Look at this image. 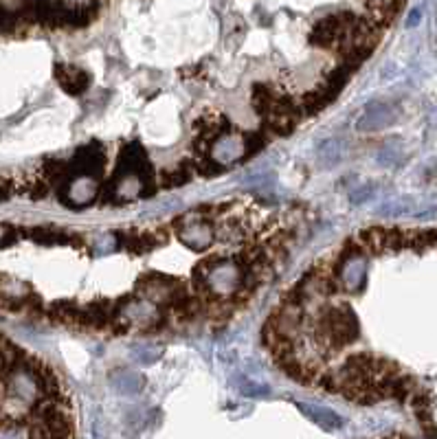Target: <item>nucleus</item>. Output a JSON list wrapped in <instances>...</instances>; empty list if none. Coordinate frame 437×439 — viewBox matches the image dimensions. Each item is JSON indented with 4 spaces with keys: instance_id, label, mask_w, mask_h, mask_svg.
Masks as SVG:
<instances>
[{
    "instance_id": "412c9836",
    "label": "nucleus",
    "mask_w": 437,
    "mask_h": 439,
    "mask_svg": "<svg viewBox=\"0 0 437 439\" xmlns=\"http://www.w3.org/2000/svg\"><path fill=\"white\" fill-rule=\"evenodd\" d=\"M160 351H163L160 347H150V345H148L145 349H143V347H137V349H134V356H137V361H139V363L150 365V363H154V361L158 358V354H160Z\"/></svg>"
},
{
    "instance_id": "f257e3e1",
    "label": "nucleus",
    "mask_w": 437,
    "mask_h": 439,
    "mask_svg": "<svg viewBox=\"0 0 437 439\" xmlns=\"http://www.w3.org/2000/svg\"><path fill=\"white\" fill-rule=\"evenodd\" d=\"M193 281L218 297H231L244 286V266L235 259H207L193 270Z\"/></svg>"
},
{
    "instance_id": "20e7f679",
    "label": "nucleus",
    "mask_w": 437,
    "mask_h": 439,
    "mask_svg": "<svg viewBox=\"0 0 437 439\" xmlns=\"http://www.w3.org/2000/svg\"><path fill=\"white\" fill-rule=\"evenodd\" d=\"M176 229H178V237L185 244L187 249L191 251H207L211 249V244L216 242V233L211 229V224L204 222L200 216L191 214V216H185V218H178L176 222Z\"/></svg>"
},
{
    "instance_id": "f03ea898",
    "label": "nucleus",
    "mask_w": 437,
    "mask_h": 439,
    "mask_svg": "<svg viewBox=\"0 0 437 439\" xmlns=\"http://www.w3.org/2000/svg\"><path fill=\"white\" fill-rule=\"evenodd\" d=\"M359 338V321L347 305H330L317 321V340L328 347H341Z\"/></svg>"
},
{
    "instance_id": "f3484780",
    "label": "nucleus",
    "mask_w": 437,
    "mask_h": 439,
    "mask_svg": "<svg viewBox=\"0 0 437 439\" xmlns=\"http://www.w3.org/2000/svg\"><path fill=\"white\" fill-rule=\"evenodd\" d=\"M237 386H240V393L247 396V398H266L268 396V386L266 384L257 382V380H251L247 376H240Z\"/></svg>"
},
{
    "instance_id": "9d476101",
    "label": "nucleus",
    "mask_w": 437,
    "mask_h": 439,
    "mask_svg": "<svg viewBox=\"0 0 437 439\" xmlns=\"http://www.w3.org/2000/svg\"><path fill=\"white\" fill-rule=\"evenodd\" d=\"M297 409L310 419L314 421L317 426H321L323 431H338L343 426V419L338 417L332 409H323V406H317V404H303L299 402Z\"/></svg>"
},
{
    "instance_id": "5701e85b",
    "label": "nucleus",
    "mask_w": 437,
    "mask_h": 439,
    "mask_svg": "<svg viewBox=\"0 0 437 439\" xmlns=\"http://www.w3.org/2000/svg\"><path fill=\"white\" fill-rule=\"evenodd\" d=\"M22 5H25V0H0V9H5L7 13L22 9Z\"/></svg>"
},
{
    "instance_id": "1a4fd4ad",
    "label": "nucleus",
    "mask_w": 437,
    "mask_h": 439,
    "mask_svg": "<svg viewBox=\"0 0 437 439\" xmlns=\"http://www.w3.org/2000/svg\"><path fill=\"white\" fill-rule=\"evenodd\" d=\"M398 117V110L389 104H371L363 112V117L356 123V127L363 130V132H374V130H382L387 125H391Z\"/></svg>"
},
{
    "instance_id": "4468645a",
    "label": "nucleus",
    "mask_w": 437,
    "mask_h": 439,
    "mask_svg": "<svg viewBox=\"0 0 437 439\" xmlns=\"http://www.w3.org/2000/svg\"><path fill=\"white\" fill-rule=\"evenodd\" d=\"M191 176H193L191 160H181L176 167L163 172V176H160V185L163 187H181V185L191 181Z\"/></svg>"
},
{
    "instance_id": "393cba45",
    "label": "nucleus",
    "mask_w": 437,
    "mask_h": 439,
    "mask_svg": "<svg viewBox=\"0 0 437 439\" xmlns=\"http://www.w3.org/2000/svg\"><path fill=\"white\" fill-rule=\"evenodd\" d=\"M5 237H7V229H5V226H0V244H3Z\"/></svg>"
},
{
    "instance_id": "dca6fc26",
    "label": "nucleus",
    "mask_w": 437,
    "mask_h": 439,
    "mask_svg": "<svg viewBox=\"0 0 437 439\" xmlns=\"http://www.w3.org/2000/svg\"><path fill=\"white\" fill-rule=\"evenodd\" d=\"M275 102V92L266 86V84H255L253 86V108L260 115H268V110Z\"/></svg>"
},
{
    "instance_id": "7ed1b4c3",
    "label": "nucleus",
    "mask_w": 437,
    "mask_h": 439,
    "mask_svg": "<svg viewBox=\"0 0 437 439\" xmlns=\"http://www.w3.org/2000/svg\"><path fill=\"white\" fill-rule=\"evenodd\" d=\"M40 373L29 367H13L7 376V396L20 406L36 404L42 396Z\"/></svg>"
},
{
    "instance_id": "ddd939ff",
    "label": "nucleus",
    "mask_w": 437,
    "mask_h": 439,
    "mask_svg": "<svg viewBox=\"0 0 437 439\" xmlns=\"http://www.w3.org/2000/svg\"><path fill=\"white\" fill-rule=\"evenodd\" d=\"M299 123V112H288V115H275V112H268L264 117V125L275 132L277 137H286L290 134Z\"/></svg>"
},
{
    "instance_id": "9b49d317",
    "label": "nucleus",
    "mask_w": 437,
    "mask_h": 439,
    "mask_svg": "<svg viewBox=\"0 0 437 439\" xmlns=\"http://www.w3.org/2000/svg\"><path fill=\"white\" fill-rule=\"evenodd\" d=\"M57 79L71 95H82L90 86V77L75 67H57Z\"/></svg>"
},
{
    "instance_id": "39448f33",
    "label": "nucleus",
    "mask_w": 437,
    "mask_h": 439,
    "mask_svg": "<svg viewBox=\"0 0 437 439\" xmlns=\"http://www.w3.org/2000/svg\"><path fill=\"white\" fill-rule=\"evenodd\" d=\"M64 183H67V189L62 191V202H67L73 209L90 207L99 196L97 176H71Z\"/></svg>"
},
{
    "instance_id": "aec40b11",
    "label": "nucleus",
    "mask_w": 437,
    "mask_h": 439,
    "mask_svg": "<svg viewBox=\"0 0 437 439\" xmlns=\"http://www.w3.org/2000/svg\"><path fill=\"white\" fill-rule=\"evenodd\" d=\"M338 156H341V145H338L336 141H328V143L321 145L319 158L323 160V165H334V162L338 160Z\"/></svg>"
},
{
    "instance_id": "423d86ee",
    "label": "nucleus",
    "mask_w": 437,
    "mask_h": 439,
    "mask_svg": "<svg viewBox=\"0 0 437 439\" xmlns=\"http://www.w3.org/2000/svg\"><path fill=\"white\" fill-rule=\"evenodd\" d=\"M209 158H214L222 167L233 165V162L247 158V137L237 132L220 134L211 143V148H209Z\"/></svg>"
},
{
    "instance_id": "a211bd4d",
    "label": "nucleus",
    "mask_w": 437,
    "mask_h": 439,
    "mask_svg": "<svg viewBox=\"0 0 437 439\" xmlns=\"http://www.w3.org/2000/svg\"><path fill=\"white\" fill-rule=\"evenodd\" d=\"M191 165H193V174H200L204 178H214L224 172V167L218 165V162L209 156H200L198 160H191Z\"/></svg>"
},
{
    "instance_id": "f8f14e48",
    "label": "nucleus",
    "mask_w": 437,
    "mask_h": 439,
    "mask_svg": "<svg viewBox=\"0 0 437 439\" xmlns=\"http://www.w3.org/2000/svg\"><path fill=\"white\" fill-rule=\"evenodd\" d=\"M112 386L117 389L119 393L123 396H137L143 391L145 386V378L141 373H134V371H117L115 376H112Z\"/></svg>"
},
{
    "instance_id": "b1692460",
    "label": "nucleus",
    "mask_w": 437,
    "mask_h": 439,
    "mask_svg": "<svg viewBox=\"0 0 437 439\" xmlns=\"http://www.w3.org/2000/svg\"><path fill=\"white\" fill-rule=\"evenodd\" d=\"M417 20H419V11H413V13H411V18H409V27L417 25Z\"/></svg>"
},
{
    "instance_id": "4be33fe9",
    "label": "nucleus",
    "mask_w": 437,
    "mask_h": 439,
    "mask_svg": "<svg viewBox=\"0 0 437 439\" xmlns=\"http://www.w3.org/2000/svg\"><path fill=\"white\" fill-rule=\"evenodd\" d=\"M247 137V158L253 156L255 152H260L264 145H266V139L264 134H257V132H251V134H244Z\"/></svg>"
},
{
    "instance_id": "6ab92c4d",
    "label": "nucleus",
    "mask_w": 437,
    "mask_h": 439,
    "mask_svg": "<svg viewBox=\"0 0 437 439\" xmlns=\"http://www.w3.org/2000/svg\"><path fill=\"white\" fill-rule=\"evenodd\" d=\"M0 439H31V431L18 421H9L0 426Z\"/></svg>"
},
{
    "instance_id": "2eb2a0df",
    "label": "nucleus",
    "mask_w": 437,
    "mask_h": 439,
    "mask_svg": "<svg viewBox=\"0 0 437 439\" xmlns=\"http://www.w3.org/2000/svg\"><path fill=\"white\" fill-rule=\"evenodd\" d=\"M361 249H367L371 253H382L387 251V231L384 229H367L359 235Z\"/></svg>"
},
{
    "instance_id": "6e6552de",
    "label": "nucleus",
    "mask_w": 437,
    "mask_h": 439,
    "mask_svg": "<svg viewBox=\"0 0 437 439\" xmlns=\"http://www.w3.org/2000/svg\"><path fill=\"white\" fill-rule=\"evenodd\" d=\"M104 148L99 143H88L84 148H79L73 156V160L69 162L71 174L73 176H97L104 167Z\"/></svg>"
},
{
    "instance_id": "0eeeda50",
    "label": "nucleus",
    "mask_w": 437,
    "mask_h": 439,
    "mask_svg": "<svg viewBox=\"0 0 437 439\" xmlns=\"http://www.w3.org/2000/svg\"><path fill=\"white\" fill-rule=\"evenodd\" d=\"M119 319L123 323H134L139 328H152L160 319L158 305L145 299H132L119 305Z\"/></svg>"
},
{
    "instance_id": "a878e982",
    "label": "nucleus",
    "mask_w": 437,
    "mask_h": 439,
    "mask_svg": "<svg viewBox=\"0 0 437 439\" xmlns=\"http://www.w3.org/2000/svg\"><path fill=\"white\" fill-rule=\"evenodd\" d=\"M0 369H3V356H0Z\"/></svg>"
}]
</instances>
